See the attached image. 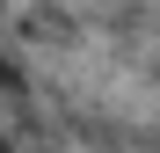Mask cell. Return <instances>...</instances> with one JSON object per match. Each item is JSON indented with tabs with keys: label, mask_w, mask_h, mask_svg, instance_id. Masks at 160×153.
I'll return each instance as SVG.
<instances>
[{
	"label": "cell",
	"mask_w": 160,
	"mask_h": 153,
	"mask_svg": "<svg viewBox=\"0 0 160 153\" xmlns=\"http://www.w3.org/2000/svg\"><path fill=\"white\" fill-rule=\"evenodd\" d=\"M0 153H15V146H8V131H0Z\"/></svg>",
	"instance_id": "6da1fadb"
}]
</instances>
